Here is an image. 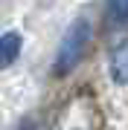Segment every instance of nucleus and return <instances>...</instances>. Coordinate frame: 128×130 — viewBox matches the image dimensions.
Masks as SVG:
<instances>
[{"instance_id": "obj_1", "label": "nucleus", "mask_w": 128, "mask_h": 130, "mask_svg": "<svg viewBox=\"0 0 128 130\" xmlns=\"http://www.w3.org/2000/svg\"><path fill=\"white\" fill-rule=\"evenodd\" d=\"M90 35H93V26H90L87 18H76L67 29V35L61 38L58 43V52H55V64H52V72L55 75H67L73 67L85 58L87 52V43H90Z\"/></svg>"}, {"instance_id": "obj_2", "label": "nucleus", "mask_w": 128, "mask_h": 130, "mask_svg": "<svg viewBox=\"0 0 128 130\" xmlns=\"http://www.w3.org/2000/svg\"><path fill=\"white\" fill-rule=\"evenodd\" d=\"M111 78L128 87V41L117 43L114 52H111Z\"/></svg>"}, {"instance_id": "obj_3", "label": "nucleus", "mask_w": 128, "mask_h": 130, "mask_svg": "<svg viewBox=\"0 0 128 130\" xmlns=\"http://www.w3.org/2000/svg\"><path fill=\"white\" fill-rule=\"evenodd\" d=\"M20 46H24L20 32H6V35H0V70H6L9 64H15V58L20 55Z\"/></svg>"}, {"instance_id": "obj_4", "label": "nucleus", "mask_w": 128, "mask_h": 130, "mask_svg": "<svg viewBox=\"0 0 128 130\" xmlns=\"http://www.w3.org/2000/svg\"><path fill=\"white\" fill-rule=\"evenodd\" d=\"M108 20L111 23H125L128 20V0H108Z\"/></svg>"}, {"instance_id": "obj_5", "label": "nucleus", "mask_w": 128, "mask_h": 130, "mask_svg": "<svg viewBox=\"0 0 128 130\" xmlns=\"http://www.w3.org/2000/svg\"><path fill=\"white\" fill-rule=\"evenodd\" d=\"M20 130H32V127H20Z\"/></svg>"}]
</instances>
